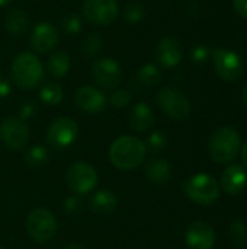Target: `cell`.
Wrapping results in <instances>:
<instances>
[{"label": "cell", "mask_w": 247, "mask_h": 249, "mask_svg": "<svg viewBox=\"0 0 247 249\" xmlns=\"http://www.w3.org/2000/svg\"><path fill=\"white\" fill-rule=\"evenodd\" d=\"M146 144L132 136H121L109 147V159L112 165L121 171H132L138 168L146 158Z\"/></svg>", "instance_id": "obj_1"}, {"label": "cell", "mask_w": 247, "mask_h": 249, "mask_svg": "<svg viewBox=\"0 0 247 249\" xmlns=\"http://www.w3.org/2000/svg\"><path fill=\"white\" fill-rule=\"evenodd\" d=\"M240 152V136L231 127L217 128L208 140V153L217 163H229Z\"/></svg>", "instance_id": "obj_2"}, {"label": "cell", "mask_w": 247, "mask_h": 249, "mask_svg": "<svg viewBox=\"0 0 247 249\" xmlns=\"http://www.w3.org/2000/svg\"><path fill=\"white\" fill-rule=\"evenodd\" d=\"M13 82L22 89H33L44 79V67L32 53H22L12 63Z\"/></svg>", "instance_id": "obj_3"}, {"label": "cell", "mask_w": 247, "mask_h": 249, "mask_svg": "<svg viewBox=\"0 0 247 249\" xmlns=\"http://www.w3.org/2000/svg\"><path fill=\"white\" fill-rule=\"evenodd\" d=\"M185 193L191 201L199 206H211L220 197V185L208 174L191 177L185 185Z\"/></svg>", "instance_id": "obj_4"}, {"label": "cell", "mask_w": 247, "mask_h": 249, "mask_svg": "<svg viewBox=\"0 0 247 249\" xmlns=\"http://www.w3.org/2000/svg\"><path fill=\"white\" fill-rule=\"evenodd\" d=\"M26 232L35 242H48L57 233V219L48 209H35L26 217Z\"/></svg>", "instance_id": "obj_5"}, {"label": "cell", "mask_w": 247, "mask_h": 249, "mask_svg": "<svg viewBox=\"0 0 247 249\" xmlns=\"http://www.w3.org/2000/svg\"><path fill=\"white\" fill-rule=\"evenodd\" d=\"M157 104L167 117L178 121L186 120L192 111L191 101L186 95L172 86H165L157 92Z\"/></svg>", "instance_id": "obj_6"}, {"label": "cell", "mask_w": 247, "mask_h": 249, "mask_svg": "<svg viewBox=\"0 0 247 249\" xmlns=\"http://www.w3.org/2000/svg\"><path fill=\"white\" fill-rule=\"evenodd\" d=\"M214 70L226 82H236L243 73V63L237 53L227 48H214L211 51Z\"/></svg>", "instance_id": "obj_7"}, {"label": "cell", "mask_w": 247, "mask_h": 249, "mask_svg": "<svg viewBox=\"0 0 247 249\" xmlns=\"http://www.w3.org/2000/svg\"><path fill=\"white\" fill-rule=\"evenodd\" d=\"M67 185L74 196L89 194L98 185V172L92 165L77 162L67 172Z\"/></svg>", "instance_id": "obj_8"}, {"label": "cell", "mask_w": 247, "mask_h": 249, "mask_svg": "<svg viewBox=\"0 0 247 249\" xmlns=\"http://www.w3.org/2000/svg\"><path fill=\"white\" fill-rule=\"evenodd\" d=\"M0 140L9 150L20 152L28 146L29 130L20 118L9 117L0 123Z\"/></svg>", "instance_id": "obj_9"}, {"label": "cell", "mask_w": 247, "mask_h": 249, "mask_svg": "<svg viewBox=\"0 0 247 249\" xmlns=\"http://www.w3.org/2000/svg\"><path fill=\"white\" fill-rule=\"evenodd\" d=\"M77 133H79V127L73 118L60 117L49 124L47 130V140L52 147L64 149L68 147L76 140Z\"/></svg>", "instance_id": "obj_10"}, {"label": "cell", "mask_w": 247, "mask_h": 249, "mask_svg": "<svg viewBox=\"0 0 247 249\" xmlns=\"http://www.w3.org/2000/svg\"><path fill=\"white\" fill-rule=\"evenodd\" d=\"M119 12L116 0H84L83 15L95 25H111Z\"/></svg>", "instance_id": "obj_11"}, {"label": "cell", "mask_w": 247, "mask_h": 249, "mask_svg": "<svg viewBox=\"0 0 247 249\" xmlns=\"http://www.w3.org/2000/svg\"><path fill=\"white\" fill-rule=\"evenodd\" d=\"M92 76L95 82L106 89H115L122 82L121 66L112 58H99L92 66Z\"/></svg>", "instance_id": "obj_12"}, {"label": "cell", "mask_w": 247, "mask_h": 249, "mask_svg": "<svg viewBox=\"0 0 247 249\" xmlns=\"http://www.w3.org/2000/svg\"><path fill=\"white\" fill-rule=\"evenodd\" d=\"M74 101L79 109L87 114H99L106 107V96L93 86L79 88L74 93Z\"/></svg>", "instance_id": "obj_13"}, {"label": "cell", "mask_w": 247, "mask_h": 249, "mask_svg": "<svg viewBox=\"0 0 247 249\" xmlns=\"http://www.w3.org/2000/svg\"><path fill=\"white\" fill-rule=\"evenodd\" d=\"M154 55L160 66L166 69H172V67H176L182 61L183 50H182L181 42L176 38L166 36L159 41Z\"/></svg>", "instance_id": "obj_14"}, {"label": "cell", "mask_w": 247, "mask_h": 249, "mask_svg": "<svg viewBox=\"0 0 247 249\" xmlns=\"http://www.w3.org/2000/svg\"><path fill=\"white\" fill-rule=\"evenodd\" d=\"M186 244L191 249H213L215 232L205 222H195L186 231Z\"/></svg>", "instance_id": "obj_15"}, {"label": "cell", "mask_w": 247, "mask_h": 249, "mask_svg": "<svg viewBox=\"0 0 247 249\" xmlns=\"http://www.w3.org/2000/svg\"><path fill=\"white\" fill-rule=\"evenodd\" d=\"M58 42V31L52 23L41 22L38 23L31 35V45L38 53L51 51Z\"/></svg>", "instance_id": "obj_16"}, {"label": "cell", "mask_w": 247, "mask_h": 249, "mask_svg": "<svg viewBox=\"0 0 247 249\" xmlns=\"http://www.w3.org/2000/svg\"><path fill=\"white\" fill-rule=\"evenodd\" d=\"M247 182V174L243 166L240 165H231L224 169L221 175V187L227 194L236 196L240 194Z\"/></svg>", "instance_id": "obj_17"}, {"label": "cell", "mask_w": 247, "mask_h": 249, "mask_svg": "<svg viewBox=\"0 0 247 249\" xmlns=\"http://www.w3.org/2000/svg\"><path fill=\"white\" fill-rule=\"evenodd\" d=\"M153 123H154V114L150 105H147L146 102H138L131 108L128 115V124L134 131L144 133L153 125Z\"/></svg>", "instance_id": "obj_18"}, {"label": "cell", "mask_w": 247, "mask_h": 249, "mask_svg": "<svg viewBox=\"0 0 247 249\" xmlns=\"http://www.w3.org/2000/svg\"><path fill=\"white\" fill-rule=\"evenodd\" d=\"M89 204H90V209L95 213L106 216V214H111V213H114L116 210L118 197L111 190H99V191L92 194V197L89 200Z\"/></svg>", "instance_id": "obj_19"}, {"label": "cell", "mask_w": 247, "mask_h": 249, "mask_svg": "<svg viewBox=\"0 0 247 249\" xmlns=\"http://www.w3.org/2000/svg\"><path fill=\"white\" fill-rule=\"evenodd\" d=\"M146 177L154 185H165L172 178V166L165 159H150L146 165Z\"/></svg>", "instance_id": "obj_20"}, {"label": "cell", "mask_w": 247, "mask_h": 249, "mask_svg": "<svg viewBox=\"0 0 247 249\" xmlns=\"http://www.w3.org/2000/svg\"><path fill=\"white\" fill-rule=\"evenodd\" d=\"M70 64H71V61H70L68 54L64 51H57L48 58L47 70L52 77H63L70 70Z\"/></svg>", "instance_id": "obj_21"}, {"label": "cell", "mask_w": 247, "mask_h": 249, "mask_svg": "<svg viewBox=\"0 0 247 249\" xmlns=\"http://www.w3.org/2000/svg\"><path fill=\"white\" fill-rule=\"evenodd\" d=\"M4 25H6L9 32H12L15 35H19V34H22L28 28L29 19H28V16L20 9H12L6 15Z\"/></svg>", "instance_id": "obj_22"}, {"label": "cell", "mask_w": 247, "mask_h": 249, "mask_svg": "<svg viewBox=\"0 0 247 249\" xmlns=\"http://www.w3.org/2000/svg\"><path fill=\"white\" fill-rule=\"evenodd\" d=\"M41 101L48 105H57L63 101V89L55 82H48L42 86L39 92Z\"/></svg>", "instance_id": "obj_23"}, {"label": "cell", "mask_w": 247, "mask_h": 249, "mask_svg": "<svg viewBox=\"0 0 247 249\" xmlns=\"http://www.w3.org/2000/svg\"><path fill=\"white\" fill-rule=\"evenodd\" d=\"M48 150L42 146H33L31 147L26 155H25V163L32 168V169H36V168H41L44 166L47 162H48Z\"/></svg>", "instance_id": "obj_24"}, {"label": "cell", "mask_w": 247, "mask_h": 249, "mask_svg": "<svg viewBox=\"0 0 247 249\" xmlns=\"http://www.w3.org/2000/svg\"><path fill=\"white\" fill-rule=\"evenodd\" d=\"M160 79H162L160 70L157 69V66H154V64H151V63L144 64V66L138 70V80H140L143 85L151 86V85L159 83Z\"/></svg>", "instance_id": "obj_25"}, {"label": "cell", "mask_w": 247, "mask_h": 249, "mask_svg": "<svg viewBox=\"0 0 247 249\" xmlns=\"http://www.w3.org/2000/svg\"><path fill=\"white\" fill-rule=\"evenodd\" d=\"M229 239L234 247H243L247 244V228L240 220L231 223L229 229Z\"/></svg>", "instance_id": "obj_26"}, {"label": "cell", "mask_w": 247, "mask_h": 249, "mask_svg": "<svg viewBox=\"0 0 247 249\" xmlns=\"http://www.w3.org/2000/svg\"><path fill=\"white\" fill-rule=\"evenodd\" d=\"M146 149L151 153L162 152L167 147V137L162 131H154L147 137V142L144 143Z\"/></svg>", "instance_id": "obj_27"}, {"label": "cell", "mask_w": 247, "mask_h": 249, "mask_svg": "<svg viewBox=\"0 0 247 249\" xmlns=\"http://www.w3.org/2000/svg\"><path fill=\"white\" fill-rule=\"evenodd\" d=\"M108 101H109V104H111L114 108L122 109V108H125V107L130 105V102H131V95H130V92L125 90V89H116V90H114V92L111 93V96H109Z\"/></svg>", "instance_id": "obj_28"}, {"label": "cell", "mask_w": 247, "mask_h": 249, "mask_svg": "<svg viewBox=\"0 0 247 249\" xmlns=\"http://www.w3.org/2000/svg\"><path fill=\"white\" fill-rule=\"evenodd\" d=\"M144 6L141 3H130L125 9V20L128 23H138L144 18Z\"/></svg>", "instance_id": "obj_29"}, {"label": "cell", "mask_w": 247, "mask_h": 249, "mask_svg": "<svg viewBox=\"0 0 247 249\" xmlns=\"http://www.w3.org/2000/svg\"><path fill=\"white\" fill-rule=\"evenodd\" d=\"M102 48V41L98 35H87L83 41V51L86 55H96Z\"/></svg>", "instance_id": "obj_30"}, {"label": "cell", "mask_w": 247, "mask_h": 249, "mask_svg": "<svg viewBox=\"0 0 247 249\" xmlns=\"http://www.w3.org/2000/svg\"><path fill=\"white\" fill-rule=\"evenodd\" d=\"M63 28L67 34H77L82 28V22L80 18L76 15H68L64 20H63Z\"/></svg>", "instance_id": "obj_31"}, {"label": "cell", "mask_w": 247, "mask_h": 249, "mask_svg": "<svg viewBox=\"0 0 247 249\" xmlns=\"http://www.w3.org/2000/svg\"><path fill=\"white\" fill-rule=\"evenodd\" d=\"M208 57H210V50L205 45H197L191 51V58L195 63H204Z\"/></svg>", "instance_id": "obj_32"}, {"label": "cell", "mask_w": 247, "mask_h": 249, "mask_svg": "<svg viewBox=\"0 0 247 249\" xmlns=\"http://www.w3.org/2000/svg\"><path fill=\"white\" fill-rule=\"evenodd\" d=\"M79 196H76V197H68L67 200H66V203H64V209H66V212L67 213H70V214H76V213H79L80 212V209H82V203H80V200L77 198Z\"/></svg>", "instance_id": "obj_33"}, {"label": "cell", "mask_w": 247, "mask_h": 249, "mask_svg": "<svg viewBox=\"0 0 247 249\" xmlns=\"http://www.w3.org/2000/svg\"><path fill=\"white\" fill-rule=\"evenodd\" d=\"M233 6L239 16H242L243 19H247V0H234Z\"/></svg>", "instance_id": "obj_34"}, {"label": "cell", "mask_w": 247, "mask_h": 249, "mask_svg": "<svg viewBox=\"0 0 247 249\" xmlns=\"http://www.w3.org/2000/svg\"><path fill=\"white\" fill-rule=\"evenodd\" d=\"M33 112H35V105H33V104H25V105L22 107V109H20V117H19V118L23 121V120L29 118Z\"/></svg>", "instance_id": "obj_35"}, {"label": "cell", "mask_w": 247, "mask_h": 249, "mask_svg": "<svg viewBox=\"0 0 247 249\" xmlns=\"http://www.w3.org/2000/svg\"><path fill=\"white\" fill-rule=\"evenodd\" d=\"M10 93V85L4 77H0V98H4Z\"/></svg>", "instance_id": "obj_36"}, {"label": "cell", "mask_w": 247, "mask_h": 249, "mask_svg": "<svg viewBox=\"0 0 247 249\" xmlns=\"http://www.w3.org/2000/svg\"><path fill=\"white\" fill-rule=\"evenodd\" d=\"M242 159H243V163L247 168V142L242 146Z\"/></svg>", "instance_id": "obj_37"}, {"label": "cell", "mask_w": 247, "mask_h": 249, "mask_svg": "<svg viewBox=\"0 0 247 249\" xmlns=\"http://www.w3.org/2000/svg\"><path fill=\"white\" fill-rule=\"evenodd\" d=\"M243 102H245V105L247 107V85L245 86V89H243Z\"/></svg>", "instance_id": "obj_38"}, {"label": "cell", "mask_w": 247, "mask_h": 249, "mask_svg": "<svg viewBox=\"0 0 247 249\" xmlns=\"http://www.w3.org/2000/svg\"><path fill=\"white\" fill-rule=\"evenodd\" d=\"M66 249H84L82 245H70V247H67Z\"/></svg>", "instance_id": "obj_39"}, {"label": "cell", "mask_w": 247, "mask_h": 249, "mask_svg": "<svg viewBox=\"0 0 247 249\" xmlns=\"http://www.w3.org/2000/svg\"><path fill=\"white\" fill-rule=\"evenodd\" d=\"M9 1H10V0H0V7H1V6H4V4H7Z\"/></svg>", "instance_id": "obj_40"}, {"label": "cell", "mask_w": 247, "mask_h": 249, "mask_svg": "<svg viewBox=\"0 0 247 249\" xmlns=\"http://www.w3.org/2000/svg\"><path fill=\"white\" fill-rule=\"evenodd\" d=\"M0 249H4V248H3V247H1V245H0Z\"/></svg>", "instance_id": "obj_41"}]
</instances>
